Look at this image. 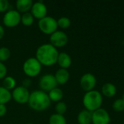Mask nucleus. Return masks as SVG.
I'll return each mask as SVG.
<instances>
[{"instance_id":"obj_30","label":"nucleus","mask_w":124,"mask_h":124,"mask_svg":"<svg viewBox=\"0 0 124 124\" xmlns=\"http://www.w3.org/2000/svg\"><path fill=\"white\" fill-rule=\"evenodd\" d=\"M31 85V81L30 78H25L23 81V83H22V86L25 88H27L29 89V87Z\"/></svg>"},{"instance_id":"obj_24","label":"nucleus","mask_w":124,"mask_h":124,"mask_svg":"<svg viewBox=\"0 0 124 124\" xmlns=\"http://www.w3.org/2000/svg\"><path fill=\"white\" fill-rule=\"evenodd\" d=\"M11 56V52L9 48L6 46L0 47V62H4L10 59Z\"/></svg>"},{"instance_id":"obj_21","label":"nucleus","mask_w":124,"mask_h":124,"mask_svg":"<svg viewBox=\"0 0 124 124\" xmlns=\"http://www.w3.org/2000/svg\"><path fill=\"white\" fill-rule=\"evenodd\" d=\"M34 22V17H33V15L30 12L21 15L20 23L24 26H31L33 25Z\"/></svg>"},{"instance_id":"obj_7","label":"nucleus","mask_w":124,"mask_h":124,"mask_svg":"<svg viewBox=\"0 0 124 124\" xmlns=\"http://www.w3.org/2000/svg\"><path fill=\"white\" fill-rule=\"evenodd\" d=\"M39 86L40 90L48 93L50 90L58 86V84L56 81L53 74L47 73L43 75L39 81Z\"/></svg>"},{"instance_id":"obj_11","label":"nucleus","mask_w":124,"mask_h":124,"mask_svg":"<svg viewBox=\"0 0 124 124\" xmlns=\"http://www.w3.org/2000/svg\"><path fill=\"white\" fill-rule=\"evenodd\" d=\"M110 116L107 110L104 108H99L92 112V124H110Z\"/></svg>"},{"instance_id":"obj_14","label":"nucleus","mask_w":124,"mask_h":124,"mask_svg":"<svg viewBox=\"0 0 124 124\" xmlns=\"http://www.w3.org/2000/svg\"><path fill=\"white\" fill-rule=\"evenodd\" d=\"M72 57L67 52H60L58 56L56 64L58 65L60 68L68 69L72 65Z\"/></svg>"},{"instance_id":"obj_12","label":"nucleus","mask_w":124,"mask_h":124,"mask_svg":"<svg viewBox=\"0 0 124 124\" xmlns=\"http://www.w3.org/2000/svg\"><path fill=\"white\" fill-rule=\"evenodd\" d=\"M30 12L34 19L36 18L37 20H41L48 16V7L43 1H36L33 3Z\"/></svg>"},{"instance_id":"obj_29","label":"nucleus","mask_w":124,"mask_h":124,"mask_svg":"<svg viewBox=\"0 0 124 124\" xmlns=\"http://www.w3.org/2000/svg\"><path fill=\"white\" fill-rule=\"evenodd\" d=\"M7 112V108L6 105L0 104V118L6 115Z\"/></svg>"},{"instance_id":"obj_2","label":"nucleus","mask_w":124,"mask_h":124,"mask_svg":"<svg viewBox=\"0 0 124 124\" xmlns=\"http://www.w3.org/2000/svg\"><path fill=\"white\" fill-rule=\"evenodd\" d=\"M50 100L48 93L42 90H34L30 93L28 105L33 110L41 112L48 109L50 105Z\"/></svg>"},{"instance_id":"obj_31","label":"nucleus","mask_w":124,"mask_h":124,"mask_svg":"<svg viewBox=\"0 0 124 124\" xmlns=\"http://www.w3.org/2000/svg\"><path fill=\"white\" fill-rule=\"evenodd\" d=\"M4 33H5V31H4V27H3L1 25H0V40L4 37Z\"/></svg>"},{"instance_id":"obj_23","label":"nucleus","mask_w":124,"mask_h":124,"mask_svg":"<svg viewBox=\"0 0 124 124\" xmlns=\"http://www.w3.org/2000/svg\"><path fill=\"white\" fill-rule=\"evenodd\" d=\"M58 28L61 29H67L71 25V20L67 17H61L57 20Z\"/></svg>"},{"instance_id":"obj_32","label":"nucleus","mask_w":124,"mask_h":124,"mask_svg":"<svg viewBox=\"0 0 124 124\" xmlns=\"http://www.w3.org/2000/svg\"><path fill=\"white\" fill-rule=\"evenodd\" d=\"M122 100H123V101H124V94H123V97H122V98H121Z\"/></svg>"},{"instance_id":"obj_10","label":"nucleus","mask_w":124,"mask_h":124,"mask_svg":"<svg viewBox=\"0 0 124 124\" xmlns=\"http://www.w3.org/2000/svg\"><path fill=\"white\" fill-rule=\"evenodd\" d=\"M96 83L97 80L96 76L91 73L83 74L80 79V86L86 92L94 90L96 86Z\"/></svg>"},{"instance_id":"obj_6","label":"nucleus","mask_w":124,"mask_h":124,"mask_svg":"<svg viewBox=\"0 0 124 124\" xmlns=\"http://www.w3.org/2000/svg\"><path fill=\"white\" fill-rule=\"evenodd\" d=\"M20 17L21 14L16 9H9L4 13L2 22L7 28H14L20 23Z\"/></svg>"},{"instance_id":"obj_28","label":"nucleus","mask_w":124,"mask_h":124,"mask_svg":"<svg viewBox=\"0 0 124 124\" xmlns=\"http://www.w3.org/2000/svg\"><path fill=\"white\" fill-rule=\"evenodd\" d=\"M7 66L1 62H0V80L3 79L7 76Z\"/></svg>"},{"instance_id":"obj_26","label":"nucleus","mask_w":124,"mask_h":124,"mask_svg":"<svg viewBox=\"0 0 124 124\" xmlns=\"http://www.w3.org/2000/svg\"><path fill=\"white\" fill-rule=\"evenodd\" d=\"M67 110V104L64 102H58L56 103V106H55V110H56V113L59 114V115H62L64 116Z\"/></svg>"},{"instance_id":"obj_15","label":"nucleus","mask_w":124,"mask_h":124,"mask_svg":"<svg viewBox=\"0 0 124 124\" xmlns=\"http://www.w3.org/2000/svg\"><path fill=\"white\" fill-rule=\"evenodd\" d=\"M101 94L105 97L112 98L117 94V87L112 83H106L102 87Z\"/></svg>"},{"instance_id":"obj_1","label":"nucleus","mask_w":124,"mask_h":124,"mask_svg":"<svg viewBox=\"0 0 124 124\" xmlns=\"http://www.w3.org/2000/svg\"><path fill=\"white\" fill-rule=\"evenodd\" d=\"M58 49L49 44L40 45L36 51V58L42 65L50 67L56 64L58 56Z\"/></svg>"},{"instance_id":"obj_17","label":"nucleus","mask_w":124,"mask_h":124,"mask_svg":"<svg viewBox=\"0 0 124 124\" xmlns=\"http://www.w3.org/2000/svg\"><path fill=\"white\" fill-rule=\"evenodd\" d=\"M48 95L49 97L50 102H54L57 103L62 100L64 97V92L60 88L56 87L53 89L50 90L48 93Z\"/></svg>"},{"instance_id":"obj_19","label":"nucleus","mask_w":124,"mask_h":124,"mask_svg":"<svg viewBox=\"0 0 124 124\" xmlns=\"http://www.w3.org/2000/svg\"><path fill=\"white\" fill-rule=\"evenodd\" d=\"M12 100V92L2 86H0V104L6 105Z\"/></svg>"},{"instance_id":"obj_8","label":"nucleus","mask_w":124,"mask_h":124,"mask_svg":"<svg viewBox=\"0 0 124 124\" xmlns=\"http://www.w3.org/2000/svg\"><path fill=\"white\" fill-rule=\"evenodd\" d=\"M30 92L29 89L23 87V86H16L12 92V99L18 104H26L28 103Z\"/></svg>"},{"instance_id":"obj_22","label":"nucleus","mask_w":124,"mask_h":124,"mask_svg":"<svg viewBox=\"0 0 124 124\" xmlns=\"http://www.w3.org/2000/svg\"><path fill=\"white\" fill-rule=\"evenodd\" d=\"M49 124H67V119L62 115L54 113L49 118Z\"/></svg>"},{"instance_id":"obj_25","label":"nucleus","mask_w":124,"mask_h":124,"mask_svg":"<svg viewBox=\"0 0 124 124\" xmlns=\"http://www.w3.org/2000/svg\"><path fill=\"white\" fill-rule=\"evenodd\" d=\"M112 108L115 112L120 113L124 111V102L122 99L115 100L112 105Z\"/></svg>"},{"instance_id":"obj_9","label":"nucleus","mask_w":124,"mask_h":124,"mask_svg":"<svg viewBox=\"0 0 124 124\" xmlns=\"http://www.w3.org/2000/svg\"><path fill=\"white\" fill-rule=\"evenodd\" d=\"M68 41V36L63 31L57 30L53 33L50 35V44L56 49L66 46Z\"/></svg>"},{"instance_id":"obj_5","label":"nucleus","mask_w":124,"mask_h":124,"mask_svg":"<svg viewBox=\"0 0 124 124\" xmlns=\"http://www.w3.org/2000/svg\"><path fill=\"white\" fill-rule=\"evenodd\" d=\"M38 28L39 31L46 35H51L58 30L57 20L51 16H46L39 20Z\"/></svg>"},{"instance_id":"obj_27","label":"nucleus","mask_w":124,"mask_h":124,"mask_svg":"<svg viewBox=\"0 0 124 124\" xmlns=\"http://www.w3.org/2000/svg\"><path fill=\"white\" fill-rule=\"evenodd\" d=\"M10 2L8 0H0V12H6L9 10Z\"/></svg>"},{"instance_id":"obj_13","label":"nucleus","mask_w":124,"mask_h":124,"mask_svg":"<svg viewBox=\"0 0 124 124\" xmlns=\"http://www.w3.org/2000/svg\"><path fill=\"white\" fill-rule=\"evenodd\" d=\"M54 77L58 85H64L69 81L70 78V73L67 69L59 68L54 74Z\"/></svg>"},{"instance_id":"obj_4","label":"nucleus","mask_w":124,"mask_h":124,"mask_svg":"<svg viewBox=\"0 0 124 124\" xmlns=\"http://www.w3.org/2000/svg\"><path fill=\"white\" fill-rule=\"evenodd\" d=\"M42 65L36 57L28 58L23 65V71L29 78H34L38 76L42 70Z\"/></svg>"},{"instance_id":"obj_33","label":"nucleus","mask_w":124,"mask_h":124,"mask_svg":"<svg viewBox=\"0 0 124 124\" xmlns=\"http://www.w3.org/2000/svg\"><path fill=\"white\" fill-rule=\"evenodd\" d=\"M32 124V123H28V124Z\"/></svg>"},{"instance_id":"obj_18","label":"nucleus","mask_w":124,"mask_h":124,"mask_svg":"<svg viewBox=\"0 0 124 124\" xmlns=\"http://www.w3.org/2000/svg\"><path fill=\"white\" fill-rule=\"evenodd\" d=\"M77 120L79 124H91L92 113L86 110H81L77 115Z\"/></svg>"},{"instance_id":"obj_16","label":"nucleus","mask_w":124,"mask_h":124,"mask_svg":"<svg viewBox=\"0 0 124 124\" xmlns=\"http://www.w3.org/2000/svg\"><path fill=\"white\" fill-rule=\"evenodd\" d=\"M33 3L31 0H18L15 2L16 10L20 14L29 12L31 9Z\"/></svg>"},{"instance_id":"obj_20","label":"nucleus","mask_w":124,"mask_h":124,"mask_svg":"<svg viewBox=\"0 0 124 124\" xmlns=\"http://www.w3.org/2000/svg\"><path fill=\"white\" fill-rule=\"evenodd\" d=\"M2 86L9 91L13 90L16 87V80L10 76H7L3 78Z\"/></svg>"},{"instance_id":"obj_3","label":"nucleus","mask_w":124,"mask_h":124,"mask_svg":"<svg viewBox=\"0 0 124 124\" xmlns=\"http://www.w3.org/2000/svg\"><path fill=\"white\" fill-rule=\"evenodd\" d=\"M103 103V96L97 90H92L86 92L83 97V105L85 110L92 113L101 108Z\"/></svg>"}]
</instances>
